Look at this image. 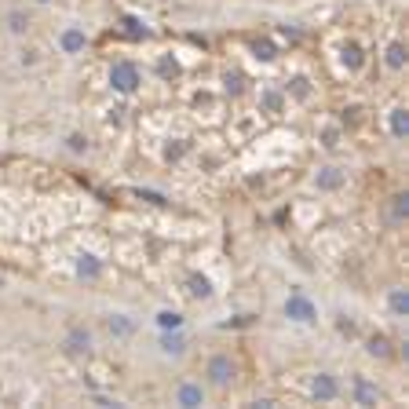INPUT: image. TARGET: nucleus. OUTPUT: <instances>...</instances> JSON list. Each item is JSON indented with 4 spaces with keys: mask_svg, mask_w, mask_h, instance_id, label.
Masks as SVG:
<instances>
[{
    "mask_svg": "<svg viewBox=\"0 0 409 409\" xmlns=\"http://www.w3.org/2000/svg\"><path fill=\"white\" fill-rule=\"evenodd\" d=\"M66 146H70L73 154H88V139L80 136V132H70V136H66Z\"/></svg>",
    "mask_w": 409,
    "mask_h": 409,
    "instance_id": "nucleus-27",
    "label": "nucleus"
},
{
    "mask_svg": "<svg viewBox=\"0 0 409 409\" xmlns=\"http://www.w3.org/2000/svg\"><path fill=\"white\" fill-rule=\"evenodd\" d=\"M124 34L132 41H143V37H150V29H146L139 19H132V15H124Z\"/></svg>",
    "mask_w": 409,
    "mask_h": 409,
    "instance_id": "nucleus-25",
    "label": "nucleus"
},
{
    "mask_svg": "<svg viewBox=\"0 0 409 409\" xmlns=\"http://www.w3.org/2000/svg\"><path fill=\"white\" fill-rule=\"evenodd\" d=\"M139 85H143V77H139L136 62L121 59V62H113V66H110V88L117 92V95H136Z\"/></svg>",
    "mask_w": 409,
    "mask_h": 409,
    "instance_id": "nucleus-1",
    "label": "nucleus"
},
{
    "mask_svg": "<svg viewBox=\"0 0 409 409\" xmlns=\"http://www.w3.org/2000/svg\"><path fill=\"white\" fill-rule=\"evenodd\" d=\"M310 391H315V399L318 402H333L340 395V384H336V376L333 373H318L315 376V384H310Z\"/></svg>",
    "mask_w": 409,
    "mask_h": 409,
    "instance_id": "nucleus-9",
    "label": "nucleus"
},
{
    "mask_svg": "<svg viewBox=\"0 0 409 409\" xmlns=\"http://www.w3.org/2000/svg\"><path fill=\"white\" fill-rule=\"evenodd\" d=\"M406 216H409V194H395V198H391V220L406 223Z\"/></svg>",
    "mask_w": 409,
    "mask_h": 409,
    "instance_id": "nucleus-23",
    "label": "nucleus"
},
{
    "mask_svg": "<svg viewBox=\"0 0 409 409\" xmlns=\"http://www.w3.org/2000/svg\"><path fill=\"white\" fill-rule=\"evenodd\" d=\"M157 329H183V315L179 310H157Z\"/></svg>",
    "mask_w": 409,
    "mask_h": 409,
    "instance_id": "nucleus-22",
    "label": "nucleus"
},
{
    "mask_svg": "<svg viewBox=\"0 0 409 409\" xmlns=\"http://www.w3.org/2000/svg\"><path fill=\"white\" fill-rule=\"evenodd\" d=\"M62 347H66L70 354H88L92 351V333L85 329V325H73V329L66 333V340H62Z\"/></svg>",
    "mask_w": 409,
    "mask_h": 409,
    "instance_id": "nucleus-7",
    "label": "nucleus"
},
{
    "mask_svg": "<svg viewBox=\"0 0 409 409\" xmlns=\"http://www.w3.org/2000/svg\"><path fill=\"white\" fill-rule=\"evenodd\" d=\"M351 395H354V402L358 406H380V387H376L373 380H366V376H354L351 380Z\"/></svg>",
    "mask_w": 409,
    "mask_h": 409,
    "instance_id": "nucleus-6",
    "label": "nucleus"
},
{
    "mask_svg": "<svg viewBox=\"0 0 409 409\" xmlns=\"http://www.w3.org/2000/svg\"><path fill=\"white\" fill-rule=\"evenodd\" d=\"M406 59H409L406 44H402V41H391L387 52H384V66H387L391 73H402V70H406Z\"/></svg>",
    "mask_w": 409,
    "mask_h": 409,
    "instance_id": "nucleus-11",
    "label": "nucleus"
},
{
    "mask_svg": "<svg viewBox=\"0 0 409 409\" xmlns=\"http://www.w3.org/2000/svg\"><path fill=\"white\" fill-rule=\"evenodd\" d=\"M205 376H208V384L212 387H231L238 380V366H234V358L231 354H212L208 358V366H205Z\"/></svg>",
    "mask_w": 409,
    "mask_h": 409,
    "instance_id": "nucleus-2",
    "label": "nucleus"
},
{
    "mask_svg": "<svg viewBox=\"0 0 409 409\" xmlns=\"http://www.w3.org/2000/svg\"><path fill=\"white\" fill-rule=\"evenodd\" d=\"M366 351H369L373 358H391V340L376 333V336H369V340H366Z\"/></svg>",
    "mask_w": 409,
    "mask_h": 409,
    "instance_id": "nucleus-20",
    "label": "nucleus"
},
{
    "mask_svg": "<svg viewBox=\"0 0 409 409\" xmlns=\"http://www.w3.org/2000/svg\"><path fill=\"white\" fill-rule=\"evenodd\" d=\"M190 296L194 300H208L212 296V282L205 274H190Z\"/></svg>",
    "mask_w": 409,
    "mask_h": 409,
    "instance_id": "nucleus-21",
    "label": "nucleus"
},
{
    "mask_svg": "<svg viewBox=\"0 0 409 409\" xmlns=\"http://www.w3.org/2000/svg\"><path fill=\"white\" fill-rule=\"evenodd\" d=\"M340 59H343V66H347L351 73H358V70L366 66V52H362V44H354V41H347V44H343Z\"/></svg>",
    "mask_w": 409,
    "mask_h": 409,
    "instance_id": "nucleus-13",
    "label": "nucleus"
},
{
    "mask_svg": "<svg viewBox=\"0 0 409 409\" xmlns=\"http://www.w3.org/2000/svg\"><path fill=\"white\" fill-rule=\"evenodd\" d=\"M4 22H8V34H15V37H26L29 34V15L26 11H8Z\"/></svg>",
    "mask_w": 409,
    "mask_h": 409,
    "instance_id": "nucleus-18",
    "label": "nucleus"
},
{
    "mask_svg": "<svg viewBox=\"0 0 409 409\" xmlns=\"http://www.w3.org/2000/svg\"><path fill=\"white\" fill-rule=\"evenodd\" d=\"M387 307H391V315L395 318H406L409 315V292L406 289H391L387 292Z\"/></svg>",
    "mask_w": 409,
    "mask_h": 409,
    "instance_id": "nucleus-17",
    "label": "nucleus"
},
{
    "mask_svg": "<svg viewBox=\"0 0 409 409\" xmlns=\"http://www.w3.org/2000/svg\"><path fill=\"white\" fill-rule=\"evenodd\" d=\"M157 73L165 77V80H175V77H179V62H175L172 55H165V59L157 62Z\"/></svg>",
    "mask_w": 409,
    "mask_h": 409,
    "instance_id": "nucleus-26",
    "label": "nucleus"
},
{
    "mask_svg": "<svg viewBox=\"0 0 409 409\" xmlns=\"http://www.w3.org/2000/svg\"><path fill=\"white\" fill-rule=\"evenodd\" d=\"M252 52H256V59H259V62H274V59H278V48H274V41H267V37H264V41H256V44H252Z\"/></svg>",
    "mask_w": 409,
    "mask_h": 409,
    "instance_id": "nucleus-24",
    "label": "nucleus"
},
{
    "mask_svg": "<svg viewBox=\"0 0 409 409\" xmlns=\"http://www.w3.org/2000/svg\"><path fill=\"white\" fill-rule=\"evenodd\" d=\"M77 278H85V282H95V278H103V259L99 256H77Z\"/></svg>",
    "mask_w": 409,
    "mask_h": 409,
    "instance_id": "nucleus-12",
    "label": "nucleus"
},
{
    "mask_svg": "<svg viewBox=\"0 0 409 409\" xmlns=\"http://www.w3.org/2000/svg\"><path fill=\"white\" fill-rule=\"evenodd\" d=\"M387 124H391V136H395V139H406L409 136V113L402 106H395V110L387 113Z\"/></svg>",
    "mask_w": 409,
    "mask_h": 409,
    "instance_id": "nucleus-16",
    "label": "nucleus"
},
{
    "mask_svg": "<svg viewBox=\"0 0 409 409\" xmlns=\"http://www.w3.org/2000/svg\"><path fill=\"white\" fill-rule=\"evenodd\" d=\"M59 48L66 55H80V52H85V48H88L85 26H66V29H62V34H59Z\"/></svg>",
    "mask_w": 409,
    "mask_h": 409,
    "instance_id": "nucleus-4",
    "label": "nucleus"
},
{
    "mask_svg": "<svg viewBox=\"0 0 409 409\" xmlns=\"http://www.w3.org/2000/svg\"><path fill=\"white\" fill-rule=\"evenodd\" d=\"M259 106H264V113H282L285 110V92L264 88V92H259Z\"/></svg>",
    "mask_w": 409,
    "mask_h": 409,
    "instance_id": "nucleus-15",
    "label": "nucleus"
},
{
    "mask_svg": "<svg viewBox=\"0 0 409 409\" xmlns=\"http://www.w3.org/2000/svg\"><path fill=\"white\" fill-rule=\"evenodd\" d=\"M343 183H347V172H343L340 165H325V168H318V175H315V187L325 190V194H336Z\"/></svg>",
    "mask_w": 409,
    "mask_h": 409,
    "instance_id": "nucleus-5",
    "label": "nucleus"
},
{
    "mask_svg": "<svg viewBox=\"0 0 409 409\" xmlns=\"http://www.w3.org/2000/svg\"><path fill=\"white\" fill-rule=\"evenodd\" d=\"M106 329H110V336H117V340H128V336L136 333V322L128 318V315H110Z\"/></svg>",
    "mask_w": 409,
    "mask_h": 409,
    "instance_id": "nucleus-14",
    "label": "nucleus"
},
{
    "mask_svg": "<svg viewBox=\"0 0 409 409\" xmlns=\"http://www.w3.org/2000/svg\"><path fill=\"white\" fill-rule=\"evenodd\" d=\"M34 62H37V52H34V48H29V52H22V66H34Z\"/></svg>",
    "mask_w": 409,
    "mask_h": 409,
    "instance_id": "nucleus-31",
    "label": "nucleus"
},
{
    "mask_svg": "<svg viewBox=\"0 0 409 409\" xmlns=\"http://www.w3.org/2000/svg\"><path fill=\"white\" fill-rule=\"evenodd\" d=\"M285 318L289 322H300V325H315L318 322V307L310 303L303 292H292V296L285 300Z\"/></svg>",
    "mask_w": 409,
    "mask_h": 409,
    "instance_id": "nucleus-3",
    "label": "nucleus"
},
{
    "mask_svg": "<svg viewBox=\"0 0 409 409\" xmlns=\"http://www.w3.org/2000/svg\"><path fill=\"white\" fill-rule=\"evenodd\" d=\"M227 92H231V95H241V92H245V77H241V73H227Z\"/></svg>",
    "mask_w": 409,
    "mask_h": 409,
    "instance_id": "nucleus-30",
    "label": "nucleus"
},
{
    "mask_svg": "<svg viewBox=\"0 0 409 409\" xmlns=\"http://www.w3.org/2000/svg\"><path fill=\"white\" fill-rule=\"evenodd\" d=\"M322 146H325V150H336V146H340V128H325V132H322Z\"/></svg>",
    "mask_w": 409,
    "mask_h": 409,
    "instance_id": "nucleus-29",
    "label": "nucleus"
},
{
    "mask_svg": "<svg viewBox=\"0 0 409 409\" xmlns=\"http://www.w3.org/2000/svg\"><path fill=\"white\" fill-rule=\"evenodd\" d=\"M285 95H292L296 103H307V99H310V80H307V77H292L289 88H285Z\"/></svg>",
    "mask_w": 409,
    "mask_h": 409,
    "instance_id": "nucleus-19",
    "label": "nucleus"
},
{
    "mask_svg": "<svg viewBox=\"0 0 409 409\" xmlns=\"http://www.w3.org/2000/svg\"><path fill=\"white\" fill-rule=\"evenodd\" d=\"M183 154H187V143H183V139H175V143L165 146V161H179Z\"/></svg>",
    "mask_w": 409,
    "mask_h": 409,
    "instance_id": "nucleus-28",
    "label": "nucleus"
},
{
    "mask_svg": "<svg viewBox=\"0 0 409 409\" xmlns=\"http://www.w3.org/2000/svg\"><path fill=\"white\" fill-rule=\"evenodd\" d=\"M175 406H183V409L205 406V387L201 384H179L175 387Z\"/></svg>",
    "mask_w": 409,
    "mask_h": 409,
    "instance_id": "nucleus-8",
    "label": "nucleus"
},
{
    "mask_svg": "<svg viewBox=\"0 0 409 409\" xmlns=\"http://www.w3.org/2000/svg\"><path fill=\"white\" fill-rule=\"evenodd\" d=\"M183 351H187V336H183V329H161V354L179 358Z\"/></svg>",
    "mask_w": 409,
    "mask_h": 409,
    "instance_id": "nucleus-10",
    "label": "nucleus"
}]
</instances>
